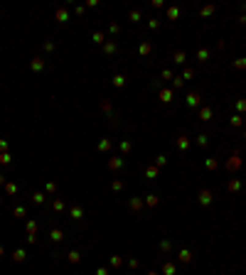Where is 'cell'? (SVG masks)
I'll list each match as a JSON object with an SVG mask.
<instances>
[{
	"instance_id": "1",
	"label": "cell",
	"mask_w": 246,
	"mask_h": 275,
	"mask_svg": "<svg viewBox=\"0 0 246 275\" xmlns=\"http://www.w3.org/2000/svg\"><path fill=\"white\" fill-rule=\"evenodd\" d=\"M199 202H202V204H209V192H202V194H199Z\"/></svg>"
},
{
	"instance_id": "2",
	"label": "cell",
	"mask_w": 246,
	"mask_h": 275,
	"mask_svg": "<svg viewBox=\"0 0 246 275\" xmlns=\"http://www.w3.org/2000/svg\"><path fill=\"white\" fill-rule=\"evenodd\" d=\"M197 101H199V98H197V96H195V94H192V96H190V98H187V103H190V106H197Z\"/></svg>"
}]
</instances>
